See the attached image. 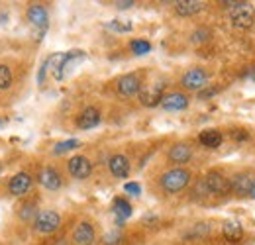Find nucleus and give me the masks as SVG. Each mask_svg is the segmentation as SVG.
<instances>
[{
	"label": "nucleus",
	"instance_id": "nucleus-1",
	"mask_svg": "<svg viewBox=\"0 0 255 245\" xmlns=\"http://www.w3.org/2000/svg\"><path fill=\"white\" fill-rule=\"evenodd\" d=\"M230 20L238 30H248L255 20V8L246 0H238V4L230 8Z\"/></svg>",
	"mask_w": 255,
	"mask_h": 245
},
{
	"label": "nucleus",
	"instance_id": "nucleus-2",
	"mask_svg": "<svg viewBox=\"0 0 255 245\" xmlns=\"http://www.w3.org/2000/svg\"><path fill=\"white\" fill-rule=\"evenodd\" d=\"M189 183H191V173L185 171V169H171V171H167V173L161 177V186H163V190H167V192H171V194L183 190Z\"/></svg>",
	"mask_w": 255,
	"mask_h": 245
},
{
	"label": "nucleus",
	"instance_id": "nucleus-3",
	"mask_svg": "<svg viewBox=\"0 0 255 245\" xmlns=\"http://www.w3.org/2000/svg\"><path fill=\"white\" fill-rule=\"evenodd\" d=\"M206 83H208V75H206V71H202V69H191V71H187L185 75H183V81H181V85L187 89V91H202L204 87H206Z\"/></svg>",
	"mask_w": 255,
	"mask_h": 245
},
{
	"label": "nucleus",
	"instance_id": "nucleus-4",
	"mask_svg": "<svg viewBox=\"0 0 255 245\" xmlns=\"http://www.w3.org/2000/svg\"><path fill=\"white\" fill-rule=\"evenodd\" d=\"M61 224V218L57 212H51V210H45V212H39L35 216V230L41 232V234H51L59 228Z\"/></svg>",
	"mask_w": 255,
	"mask_h": 245
},
{
	"label": "nucleus",
	"instance_id": "nucleus-5",
	"mask_svg": "<svg viewBox=\"0 0 255 245\" xmlns=\"http://www.w3.org/2000/svg\"><path fill=\"white\" fill-rule=\"evenodd\" d=\"M204 186L212 194H228L232 190V181H228L220 173H208L204 179Z\"/></svg>",
	"mask_w": 255,
	"mask_h": 245
},
{
	"label": "nucleus",
	"instance_id": "nucleus-6",
	"mask_svg": "<svg viewBox=\"0 0 255 245\" xmlns=\"http://www.w3.org/2000/svg\"><path fill=\"white\" fill-rule=\"evenodd\" d=\"M91 171H93V165H91V161L87 159V157H83V155H77V157H73V159H69V173L75 177V179H87V177H91Z\"/></svg>",
	"mask_w": 255,
	"mask_h": 245
},
{
	"label": "nucleus",
	"instance_id": "nucleus-7",
	"mask_svg": "<svg viewBox=\"0 0 255 245\" xmlns=\"http://www.w3.org/2000/svg\"><path fill=\"white\" fill-rule=\"evenodd\" d=\"M232 190H236L242 196L255 198V177L252 175H236L232 181Z\"/></svg>",
	"mask_w": 255,
	"mask_h": 245
},
{
	"label": "nucleus",
	"instance_id": "nucleus-8",
	"mask_svg": "<svg viewBox=\"0 0 255 245\" xmlns=\"http://www.w3.org/2000/svg\"><path fill=\"white\" fill-rule=\"evenodd\" d=\"M161 106L163 110L167 112H179V110H185L189 106V98L181 92H171V94H163V100H161Z\"/></svg>",
	"mask_w": 255,
	"mask_h": 245
},
{
	"label": "nucleus",
	"instance_id": "nucleus-9",
	"mask_svg": "<svg viewBox=\"0 0 255 245\" xmlns=\"http://www.w3.org/2000/svg\"><path fill=\"white\" fill-rule=\"evenodd\" d=\"M163 89H165V83H157V85H153V87H149L145 91H139L141 104L143 106H149V108L161 104V100H163Z\"/></svg>",
	"mask_w": 255,
	"mask_h": 245
},
{
	"label": "nucleus",
	"instance_id": "nucleus-10",
	"mask_svg": "<svg viewBox=\"0 0 255 245\" xmlns=\"http://www.w3.org/2000/svg\"><path fill=\"white\" fill-rule=\"evenodd\" d=\"M141 91V83H139V79L135 77V75H124L120 81H118V92L122 94V96H135V94H139Z\"/></svg>",
	"mask_w": 255,
	"mask_h": 245
},
{
	"label": "nucleus",
	"instance_id": "nucleus-11",
	"mask_svg": "<svg viewBox=\"0 0 255 245\" xmlns=\"http://www.w3.org/2000/svg\"><path fill=\"white\" fill-rule=\"evenodd\" d=\"M100 123V112L93 108V106H89V108H85L81 114H79V118H77V125L81 127V129H93Z\"/></svg>",
	"mask_w": 255,
	"mask_h": 245
},
{
	"label": "nucleus",
	"instance_id": "nucleus-12",
	"mask_svg": "<svg viewBox=\"0 0 255 245\" xmlns=\"http://www.w3.org/2000/svg\"><path fill=\"white\" fill-rule=\"evenodd\" d=\"M73 240L79 245H91L95 242V228L89 222H81L73 234Z\"/></svg>",
	"mask_w": 255,
	"mask_h": 245
},
{
	"label": "nucleus",
	"instance_id": "nucleus-13",
	"mask_svg": "<svg viewBox=\"0 0 255 245\" xmlns=\"http://www.w3.org/2000/svg\"><path fill=\"white\" fill-rule=\"evenodd\" d=\"M30 186H32V177L28 173H18L16 177H12L8 188H10V192L14 196H22V194H26L30 190Z\"/></svg>",
	"mask_w": 255,
	"mask_h": 245
},
{
	"label": "nucleus",
	"instance_id": "nucleus-14",
	"mask_svg": "<svg viewBox=\"0 0 255 245\" xmlns=\"http://www.w3.org/2000/svg\"><path fill=\"white\" fill-rule=\"evenodd\" d=\"M191 157H192V149L187 143H177L169 151V161L175 163V165H185V163L191 161Z\"/></svg>",
	"mask_w": 255,
	"mask_h": 245
},
{
	"label": "nucleus",
	"instance_id": "nucleus-15",
	"mask_svg": "<svg viewBox=\"0 0 255 245\" xmlns=\"http://www.w3.org/2000/svg\"><path fill=\"white\" fill-rule=\"evenodd\" d=\"M108 167H110V173L116 179H124V177H128V173H129V161H128L124 155H114L108 161Z\"/></svg>",
	"mask_w": 255,
	"mask_h": 245
},
{
	"label": "nucleus",
	"instance_id": "nucleus-16",
	"mask_svg": "<svg viewBox=\"0 0 255 245\" xmlns=\"http://www.w3.org/2000/svg\"><path fill=\"white\" fill-rule=\"evenodd\" d=\"M39 183L43 184L47 190H59V188H61V177H59V173H57L55 169L47 167V169L41 171Z\"/></svg>",
	"mask_w": 255,
	"mask_h": 245
},
{
	"label": "nucleus",
	"instance_id": "nucleus-17",
	"mask_svg": "<svg viewBox=\"0 0 255 245\" xmlns=\"http://www.w3.org/2000/svg\"><path fill=\"white\" fill-rule=\"evenodd\" d=\"M198 141H200L204 147H208V149H216V147L222 145L224 135L218 129H204V131L198 135Z\"/></svg>",
	"mask_w": 255,
	"mask_h": 245
},
{
	"label": "nucleus",
	"instance_id": "nucleus-18",
	"mask_svg": "<svg viewBox=\"0 0 255 245\" xmlns=\"http://www.w3.org/2000/svg\"><path fill=\"white\" fill-rule=\"evenodd\" d=\"M202 6H204V2H200V0H179V2H175V10H177L179 16H194L202 10Z\"/></svg>",
	"mask_w": 255,
	"mask_h": 245
},
{
	"label": "nucleus",
	"instance_id": "nucleus-19",
	"mask_svg": "<svg viewBox=\"0 0 255 245\" xmlns=\"http://www.w3.org/2000/svg\"><path fill=\"white\" fill-rule=\"evenodd\" d=\"M28 20L35 28H45L47 26V10L43 6H39V4H33L32 8L28 10Z\"/></svg>",
	"mask_w": 255,
	"mask_h": 245
},
{
	"label": "nucleus",
	"instance_id": "nucleus-20",
	"mask_svg": "<svg viewBox=\"0 0 255 245\" xmlns=\"http://www.w3.org/2000/svg\"><path fill=\"white\" fill-rule=\"evenodd\" d=\"M222 234L228 242H240V240L244 238L242 224H240V222H234V220L226 222V224L222 226Z\"/></svg>",
	"mask_w": 255,
	"mask_h": 245
},
{
	"label": "nucleus",
	"instance_id": "nucleus-21",
	"mask_svg": "<svg viewBox=\"0 0 255 245\" xmlns=\"http://www.w3.org/2000/svg\"><path fill=\"white\" fill-rule=\"evenodd\" d=\"M114 214L118 218V224H122L124 220H128V218L131 216V206H129V202L124 200V198H116V200H114Z\"/></svg>",
	"mask_w": 255,
	"mask_h": 245
},
{
	"label": "nucleus",
	"instance_id": "nucleus-22",
	"mask_svg": "<svg viewBox=\"0 0 255 245\" xmlns=\"http://www.w3.org/2000/svg\"><path fill=\"white\" fill-rule=\"evenodd\" d=\"M81 145V141L79 139H67V141H61V143H57L55 145V155H63L67 153V151H73V149H77Z\"/></svg>",
	"mask_w": 255,
	"mask_h": 245
},
{
	"label": "nucleus",
	"instance_id": "nucleus-23",
	"mask_svg": "<svg viewBox=\"0 0 255 245\" xmlns=\"http://www.w3.org/2000/svg\"><path fill=\"white\" fill-rule=\"evenodd\" d=\"M129 47H131V51H133L135 55H145V53L151 51V45H149V41H145V39H133Z\"/></svg>",
	"mask_w": 255,
	"mask_h": 245
},
{
	"label": "nucleus",
	"instance_id": "nucleus-24",
	"mask_svg": "<svg viewBox=\"0 0 255 245\" xmlns=\"http://www.w3.org/2000/svg\"><path fill=\"white\" fill-rule=\"evenodd\" d=\"M10 85H12V71H10V67L0 65V91L10 89Z\"/></svg>",
	"mask_w": 255,
	"mask_h": 245
},
{
	"label": "nucleus",
	"instance_id": "nucleus-25",
	"mask_svg": "<svg viewBox=\"0 0 255 245\" xmlns=\"http://www.w3.org/2000/svg\"><path fill=\"white\" fill-rule=\"evenodd\" d=\"M110 30H116V31H131V24L129 22H124V20H112L108 24Z\"/></svg>",
	"mask_w": 255,
	"mask_h": 245
},
{
	"label": "nucleus",
	"instance_id": "nucleus-26",
	"mask_svg": "<svg viewBox=\"0 0 255 245\" xmlns=\"http://www.w3.org/2000/svg\"><path fill=\"white\" fill-rule=\"evenodd\" d=\"M104 244L106 245H120L122 244V234L120 232H110L104 236Z\"/></svg>",
	"mask_w": 255,
	"mask_h": 245
},
{
	"label": "nucleus",
	"instance_id": "nucleus-27",
	"mask_svg": "<svg viewBox=\"0 0 255 245\" xmlns=\"http://www.w3.org/2000/svg\"><path fill=\"white\" fill-rule=\"evenodd\" d=\"M124 190H126L128 194H131V196H139L141 194V186L137 183H126Z\"/></svg>",
	"mask_w": 255,
	"mask_h": 245
},
{
	"label": "nucleus",
	"instance_id": "nucleus-28",
	"mask_svg": "<svg viewBox=\"0 0 255 245\" xmlns=\"http://www.w3.org/2000/svg\"><path fill=\"white\" fill-rule=\"evenodd\" d=\"M208 39V30H196L192 33V41H206Z\"/></svg>",
	"mask_w": 255,
	"mask_h": 245
},
{
	"label": "nucleus",
	"instance_id": "nucleus-29",
	"mask_svg": "<svg viewBox=\"0 0 255 245\" xmlns=\"http://www.w3.org/2000/svg\"><path fill=\"white\" fill-rule=\"evenodd\" d=\"M33 214H35V208H33V204H26V206H24V210L20 212V216H22L24 220H30Z\"/></svg>",
	"mask_w": 255,
	"mask_h": 245
},
{
	"label": "nucleus",
	"instance_id": "nucleus-30",
	"mask_svg": "<svg viewBox=\"0 0 255 245\" xmlns=\"http://www.w3.org/2000/svg\"><path fill=\"white\" fill-rule=\"evenodd\" d=\"M216 94V89H204V91L198 92V98L200 100H206V98H210V96H214Z\"/></svg>",
	"mask_w": 255,
	"mask_h": 245
},
{
	"label": "nucleus",
	"instance_id": "nucleus-31",
	"mask_svg": "<svg viewBox=\"0 0 255 245\" xmlns=\"http://www.w3.org/2000/svg\"><path fill=\"white\" fill-rule=\"evenodd\" d=\"M206 232H208V226H206V224H202V226H196V228L192 230L191 236H204Z\"/></svg>",
	"mask_w": 255,
	"mask_h": 245
},
{
	"label": "nucleus",
	"instance_id": "nucleus-32",
	"mask_svg": "<svg viewBox=\"0 0 255 245\" xmlns=\"http://www.w3.org/2000/svg\"><path fill=\"white\" fill-rule=\"evenodd\" d=\"M135 2L133 0H120V2H116V6L120 8V10H126V8H131Z\"/></svg>",
	"mask_w": 255,
	"mask_h": 245
},
{
	"label": "nucleus",
	"instance_id": "nucleus-33",
	"mask_svg": "<svg viewBox=\"0 0 255 245\" xmlns=\"http://www.w3.org/2000/svg\"><path fill=\"white\" fill-rule=\"evenodd\" d=\"M248 79H252L255 83V67H250V69H248Z\"/></svg>",
	"mask_w": 255,
	"mask_h": 245
},
{
	"label": "nucleus",
	"instance_id": "nucleus-34",
	"mask_svg": "<svg viewBox=\"0 0 255 245\" xmlns=\"http://www.w3.org/2000/svg\"><path fill=\"white\" fill-rule=\"evenodd\" d=\"M2 125H4V120H0V127H2Z\"/></svg>",
	"mask_w": 255,
	"mask_h": 245
}]
</instances>
